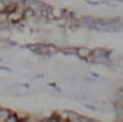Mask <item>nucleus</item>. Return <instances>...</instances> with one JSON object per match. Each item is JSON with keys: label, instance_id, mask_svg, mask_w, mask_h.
Instances as JSON below:
<instances>
[{"label": "nucleus", "instance_id": "4", "mask_svg": "<svg viewBox=\"0 0 123 122\" xmlns=\"http://www.w3.org/2000/svg\"><path fill=\"white\" fill-rule=\"evenodd\" d=\"M6 121H10V122H14V121H21V118L18 117L17 114L15 112H10V115L7 116V120Z\"/></svg>", "mask_w": 123, "mask_h": 122}, {"label": "nucleus", "instance_id": "5", "mask_svg": "<svg viewBox=\"0 0 123 122\" xmlns=\"http://www.w3.org/2000/svg\"><path fill=\"white\" fill-rule=\"evenodd\" d=\"M116 116H117L118 120H123V107L117 109V111H116Z\"/></svg>", "mask_w": 123, "mask_h": 122}, {"label": "nucleus", "instance_id": "6", "mask_svg": "<svg viewBox=\"0 0 123 122\" xmlns=\"http://www.w3.org/2000/svg\"><path fill=\"white\" fill-rule=\"evenodd\" d=\"M0 70H7V72H11V69H9L6 67H0Z\"/></svg>", "mask_w": 123, "mask_h": 122}, {"label": "nucleus", "instance_id": "2", "mask_svg": "<svg viewBox=\"0 0 123 122\" xmlns=\"http://www.w3.org/2000/svg\"><path fill=\"white\" fill-rule=\"evenodd\" d=\"M9 115H10V110H7V109H0V122L6 121Z\"/></svg>", "mask_w": 123, "mask_h": 122}, {"label": "nucleus", "instance_id": "1", "mask_svg": "<svg viewBox=\"0 0 123 122\" xmlns=\"http://www.w3.org/2000/svg\"><path fill=\"white\" fill-rule=\"evenodd\" d=\"M92 54V51L87 47H78L76 48V56L81 59H90Z\"/></svg>", "mask_w": 123, "mask_h": 122}, {"label": "nucleus", "instance_id": "3", "mask_svg": "<svg viewBox=\"0 0 123 122\" xmlns=\"http://www.w3.org/2000/svg\"><path fill=\"white\" fill-rule=\"evenodd\" d=\"M62 51H63V53L67 54V56H76V48H74V47H65Z\"/></svg>", "mask_w": 123, "mask_h": 122}]
</instances>
